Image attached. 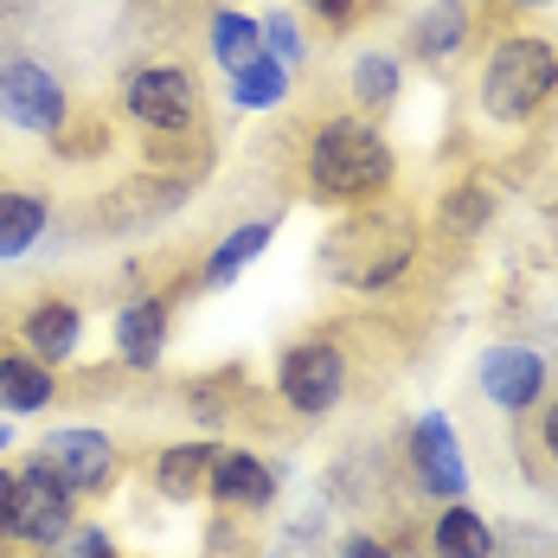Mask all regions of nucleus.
Here are the masks:
<instances>
[{
	"label": "nucleus",
	"instance_id": "obj_13",
	"mask_svg": "<svg viewBox=\"0 0 558 558\" xmlns=\"http://www.w3.org/2000/svg\"><path fill=\"white\" fill-rule=\"evenodd\" d=\"M20 347L39 353L46 366H71L77 347H84V308L71 295H39L26 315H20Z\"/></svg>",
	"mask_w": 558,
	"mask_h": 558
},
{
	"label": "nucleus",
	"instance_id": "obj_5",
	"mask_svg": "<svg viewBox=\"0 0 558 558\" xmlns=\"http://www.w3.org/2000/svg\"><path fill=\"white\" fill-rule=\"evenodd\" d=\"M122 116L135 129H148V135H186L199 122V84H193V71L168 64V58L135 64L129 84H122Z\"/></svg>",
	"mask_w": 558,
	"mask_h": 558
},
{
	"label": "nucleus",
	"instance_id": "obj_10",
	"mask_svg": "<svg viewBox=\"0 0 558 558\" xmlns=\"http://www.w3.org/2000/svg\"><path fill=\"white\" fill-rule=\"evenodd\" d=\"M282 475L270 456H257V449H225L213 456V482H206V501L213 507H231V513H264V507L277 501Z\"/></svg>",
	"mask_w": 558,
	"mask_h": 558
},
{
	"label": "nucleus",
	"instance_id": "obj_19",
	"mask_svg": "<svg viewBox=\"0 0 558 558\" xmlns=\"http://www.w3.org/2000/svg\"><path fill=\"white\" fill-rule=\"evenodd\" d=\"M277 225H282L277 213H264V219H244L238 231H225L219 244H213V257L199 264V282H206V289H225L231 277H244V270H251V264H257V257L270 251Z\"/></svg>",
	"mask_w": 558,
	"mask_h": 558
},
{
	"label": "nucleus",
	"instance_id": "obj_12",
	"mask_svg": "<svg viewBox=\"0 0 558 558\" xmlns=\"http://www.w3.org/2000/svg\"><path fill=\"white\" fill-rule=\"evenodd\" d=\"M173 335V302L168 295H129L116 308V360L129 373H155Z\"/></svg>",
	"mask_w": 558,
	"mask_h": 558
},
{
	"label": "nucleus",
	"instance_id": "obj_22",
	"mask_svg": "<svg viewBox=\"0 0 558 558\" xmlns=\"http://www.w3.org/2000/svg\"><path fill=\"white\" fill-rule=\"evenodd\" d=\"M488 219H495V193H488V186L462 180V186H449V193H444V231H456V238H475Z\"/></svg>",
	"mask_w": 558,
	"mask_h": 558
},
{
	"label": "nucleus",
	"instance_id": "obj_20",
	"mask_svg": "<svg viewBox=\"0 0 558 558\" xmlns=\"http://www.w3.org/2000/svg\"><path fill=\"white\" fill-rule=\"evenodd\" d=\"M206 58L219 64L225 77L244 71L251 58H264V20H257V13H238V7H219V13L206 20Z\"/></svg>",
	"mask_w": 558,
	"mask_h": 558
},
{
	"label": "nucleus",
	"instance_id": "obj_31",
	"mask_svg": "<svg viewBox=\"0 0 558 558\" xmlns=\"http://www.w3.org/2000/svg\"><path fill=\"white\" fill-rule=\"evenodd\" d=\"M39 558H58V553H39Z\"/></svg>",
	"mask_w": 558,
	"mask_h": 558
},
{
	"label": "nucleus",
	"instance_id": "obj_28",
	"mask_svg": "<svg viewBox=\"0 0 558 558\" xmlns=\"http://www.w3.org/2000/svg\"><path fill=\"white\" fill-rule=\"evenodd\" d=\"M507 13H553L558 0H501Z\"/></svg>",
	"mask_w": 558,
	"mask_h": 558
},
{
	"label": "nucleus",
	"instance_id": "obj_24",
	"mask_svg": "<svg viewBox=\"0 0 558 558\" xmlns=\"http://www.w3.org/2000/svg\"><path fill=\"white\" fill-rule=\"evenodd\" d=\"M58 558H122V546L104 526H71V539L58 546Z\"/></svg>",
	"mask_w": 558,
	"mask_h": 558
},
{
	"label": "nucleus",
	"instance_id": "obj_6",
	"mask_svg": "<svg viewBox=\"0 0 558 558\" xmlns=\"http://www.w3.org/2000/svg\"><path fill=\"white\" fill-rule=\"evenodd\" d=\"M404 475L424 501H462L469 495V449L456 437L444 411H417L411 430H404Z\"/></svg>",
	"mask_w": 558,
	"mask_h": 558
},
{
	"label": "nucleus",
	"instance_id": "obj_25",
	"mask_svg": "<svg viewBox=\"0 0 558 558\" xmlns=\"http://www.w3.org/2000/svg\"><path fill=\"white\" fill-rule=\"evenodd\" d=\"M533 444L546 462H558V391H546L539 404H533Z\"/></svg>",
	"mask_w": 558,
	"mask_h": 558
},
{
	"label": "nucleus",
	"instance_id": "obj_16",
	"mask_svg": "<svg viewBox=\"0 0 558 558\" xmlns=\"http://www.w3.org/2000/svg\"><path fill=\"white\" fill-rule=\"evenodd\" d=\"M430 558H501V533L469 495L444 501L430 520Z\"/></svg>",
	"mask_w": 558,
	"mask_h": 558
},
{
	"label": "nucleus",
	"instance_id": "obj_4",
	"mask_svg": "<svg viewBox=\"0 0 558 558\" xmlns=\"http://www.w3.org/2000/svg\"><path fill=\"white\" fill-rule=\"evenodd\" d=\"M353 386V360H347V347L328 335H302L289 340L277 353V398L295 411V417H328L340 398Z\"/></svg>",
	"mask_w": 558,
	"mask_h": 558
},
{
	"label": "nucleus",
	"instance_id": "obj_30",
	"mask_svg": "<svg viewBox=\"0 0 558 558\" xmlns=\"http://www.w3.org/2000/svg\"><path fill=\"white\" fill-rule=\"evenodd\" d=\"M0 340H7V308H0Z\"/></svg>",
	"mask_w": 558,
	"mask_h": 558
},
{
	"label": "nucleus",
	"instance_id": "obj_14",
	"mask_svg": "<svg viewBox=\"0 0 558 558\" xmlns=\"http://www.w3.org/2000/svg\"><path fill=\"white\" fill-rule=\"evenodd\" d=\"M52 398H58V366L0 340V411L7 417H39V411H52Z\"/></svg>",
	"mask_w": 558,
	"mask_h": 558
},
{
	"label": "nucleus",
	"instance_id": "obj_21",
	"mask_svg": "<svg viewBox=\"0 0 558 558\" xmlns=\"http://www.w3.org/2000/svg\"><path fill=\"white\" fill-rule=\"evenodd\" d=\"M289 77H295V71H289L282 58L264 52V58H251L244 71H231L225 90H231V104L244 116H264V110H282V104H289Z\"/></svg>",
	"mask_w": 558,
	"mask_h": 558
},
{
	"label": "nucleus",
	"instance_id": "obj_9",
	"mask_svg": "<svg viewBox=\"0 0 558 558\" xmlns=\"http://www.w3.org/2000/svg\"><path fill=\"white\" fill-rule=\"evenodd\" d=\"M546 353L539 347H526V340H495V347H482V360H475V386L482 398L507 411V417H526L539 398H546Z\"/></svg>",
	"mask_w": 558,
	"mask_h": 558
},
{
	"label": "nucleus",
	"instance_id": "obj_17",
	"mask_svg": "<svg viewBox=\"0 0 558 558\" xmlns=\"http://www.w3.org/2000/svg\"><path fill=\"white\" fill-rule=\"evenodd\" d=\"M347 97L360 104V116H391L404 97V58L386 46H360L347 64Z\"/></svg>",
	"mask_w": 558,
	"mask_h": 558
},
{
	"label": "nucleus",
	"instance_id": "obj_23",
	"mask_svg": "<svg viewBox=\"0 0 558 558\" xmlns=\"http://www.w3.org/2000/svg\"><path fill=\"white\" fill-rule=\"evenodd\" d=\"M264 52L282 58L289 71H295V64H308V39H302L295 13H264Z\"/></svg>",
	"mask_w": 558,
	"mask_h": 558
},
{
	"label": "nucleus",
	"instance_id": "obj_27",
	"mask_svg": "<svg viewBox=\"0 0 558 558\" xmlns=\"http://www.w3.org/2000/svg\"><path fill=\"white\" fill-rule=\"evenodd\" d=\"M302 7H308V13H315L328 33H347V26L360 20V0H302Z\"/></svg>",
	"mask_w": 558,
	"mask_h": 558
},
{
	"label": "nucleus",
	"instance_id": "obj_18",
	"mask_svg": "<svg viewBox=\"0 0 558 558\" xmlns=\"http://www.w3.org/2000/svg\"><path fill=\"white\" fill-rule=\"evenodd\" d=\"M52 231V199L33 186H0V264H20Z\"/></svg>",
	"mask_w": 558,
	"mask_h": 558
},
{
	"label": "nucleus",
	"instance_id": "obj_7",
	"mask_svg": "<svg viewBox=\"0 0 558 558\" xmlns=\"http://www.w3.org/2000/svg\"><path fill=\"white\" fill-rule=\"evenodd\" d=\"M39 462L52 469L58 482L84 501V495H110L122 482V444L97 424H58L39 437Z\"/></svg>",
	"mask_w": 558,
	"mask_h": 558
},
{
	"label": "nucleus",
	"instance_id": "obj_11",
	"mask_svg": "<svg viewBox=\"0 0 558 558\" xmlns=\"http://www.w3.org/2000/svg\"><path fill=\"white\" fill-rule=\"evenodd\" d=\"M469 39H475V7L469 0H424L404 20V52L417 64H449V58L469 52Z\"/></svg>",
	"mask_w": 558,
	"mask_h": 558
},
{
	"label": "nucleus",
	"instance_id": "obj_15",
	"mask_svg": "<svg viewBox=\"0 0 558 558\" xmlns=\"http://www.w3.org/2000/svg\"><path fill=\"white\" fill-rule=\"evenodd\" d=\"M213 456L219 444L213 437H186V444H168L155 462H148V482L161 501H206V482H213Z\"/></svg>",
	"mask_w": 558,
	"mask_h": 558
},
{
	"label": "nucleus",
	"instance_id": "obj_29",
	"mask_svg": "<svg viewBox=\"0 0 558 558\" xmlns=\"http://www.w3.org/2000/svg\"><path fill=\"white\" fill-rule=\"evenodd\" d=\"M7 449H13V424H7V417H0V456H7Z\"/></svg>",
	"mask_w": 558,
	"mask_h": 558
},
{
	"label": "nucleus",
	"instance_id": "obj_26",
	"mask_svg": "<svg viewBox=\"0 0 558 558\" xmlns=\"http://www.w3.org/2000/svg\"><path fill=\"white\" fill-rule=\"evenodd\" d=\"M335 558H404L391 539H379V533H347L335 546Z\"/></svg>",
	"mask_w": 558,
	"mask_h": 558
},
{
	"label": "nucleus",
	"instance_id": "obj_8",
	"mask_svg": "<svg viewBox=\"0 0 558 558\" xmlns=\"http://www.w3.org/2000/svg\"><path fill=\"white\" fill-rule=\"evenodd\" d=\"M0 122L20 129V135H46V142H58V135L71 129V90L58 84L46 64L7 58V64H0Z\"/></svg>",
	"mask_w": 558,
	"mask_h": 558
},
{
	"label": "nucleus",
	"instance_id": "obj_2",
	"mask_svg": "<svg viewBox=\"0 0 558 558\" xmlns=\"http://www.w3.org/2000/svg\"><path fill=\"white\" fill-rule=\"evenodd\" d=\"M558 97V46L546 33H501L475 71V110L501 129H526Z\"/></svg>",
	"mask_w": 558,
	"mask_h": 558
},
{
	"label": "nucleus",
	"instance_id": "obj_1",
	"mask_svg": "<svg viewBox=\"0 0 558 558\" xmlns=\"http://www.w3.org/2000/svg\"><path fill=\"white\" fill-rule=\"evenodd\" d=\"M398 180V155L373 116H328L308 135V193L328 206H379Z\"/></svg>",
	"mask_w": 558,
	"mask_h": 558
},
{
	"label": "nucleus",
	"instance_id": "obj_3",
	"mask_svg": "<svg viewBox=\"0 0 558 558\" xmlns=\"http://www.w3.org/2000/svg\"><path fill=\"white\" fill-rule=\"evenodd\" d=\"M77 526V495L58 482L52 469L33 456L20 469H0V553L26 546V553H58Z\"/></svg>",
	"mask_w": 558,
	"mask_h": 558
}]
</instances>
